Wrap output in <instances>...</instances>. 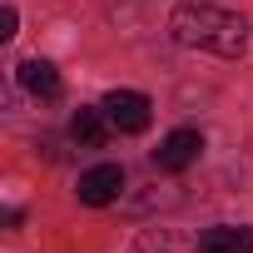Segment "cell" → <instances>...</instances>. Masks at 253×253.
Wrapping results in <instances>:
<instances>
[{
	"mask_svg": "<svg viewBox=\"0 0 253 253\" xmlns=\"http://www.w3.org/2000/svg\"><path fill=\"white\" fill-rule=\"evenodd\" d=\"M169 35L189 50H209L218 60H238L248 50V20L218 5H179L169 15Z\"/></svg>",
	"mask_w": 253,
	"mask_h": 253,
	"instance_id": "1",
	"label": "cell"
},
{
	"mask_svg": "<svg viewBox=\"0 0 253 253\" xmlns=\"http://www.w3.org/2000/svg\"><path fill=\"white\" fill-rule=\"evenodd\" d=\"M104 114H109V124L119 134H144L149 119H154V104L139 89H109L104 94Z\"/></svg>",
	"mask_w": 253,
	"mask_h": 253,
	"instance_id": "2",
	"label": "cell"
},
{
	"mask_svg": "<svg viewBox=\"0 0 253 253\" xmlns=\"http://www.w3.org/2000/svg\"><path fill=\"white\" fill-rule=\"evenodd\" d=\"M199 154H204V134H199V129H174V134L154 149V164H159L164 174H184L189 164H199Z\"/></svg>",
	"mask_w": 253,
	"mask_h": 253,
	"instance_id": "3",
	"label": "cell"
},
{
	"mask_svg": "<svg viewBox=\"0 0 253 253\" xmlns=\"http://www.w3.org/2000/svg\"><path fill=\"white\" fill-rule=\"evenodd\" d=\"M119 189H124V169L119 164H94V169H84L80 174V204H89V209H104V204H114L119 199Z\"/></svg>",
	"mask_w": 253,
	"mask_h": 253,
	"instance_id": "4",
	"label": "cell"
},
{
	"mask_svg": "<svg viewBox=\"0 0 253 253\" xmlns=\"http://www.w3.org/2000/svg\"><path fill=\"white\" fill-rule=\"evenodd\" d=\"M194 253H253V228H233V223H218V228H204Z\"/></svg>",
	"mask_w": 253,
	"mask_h": 253,
	"instance_id": "5",
	"label": "cell"
},
{
	"mask_svg": "<svg viewBox=\"0 0 253 253\" xmlns=\"http://www.w3.org/2000/svg\"><path fill=\"white\" fill-rule=\"evenodd\" d=\"M109 114H104V104H80L75 109V119H70V134L84 144V149H99L104 139H109Z\"/></svg>",
	"mask_w": 253,
	"mask_h": 253,
	"instance_id": "6",
	"label": "cell"
},
{
	"mask_svg": "<svg viewBox=\"0 0 253 253\" xmlns=\"http://www.w3.org/2000/svg\"><path fill=\"white\" fill-rule=\"evenodd\" d=\"M15 80H20L35 99H55V94H60V70H55L50 60H40V55H35V60H25V65L15 70Z\"/></svg>",
	"mask_w": 253,
	"mask_h": 253,
	"instance_id": "7",
	"label": "cell"
},
{
	"mask_svg": "<svg viewBox=\"0 0 253 253\" xmlns=\"http://www.w3.org/2000/svg\"><path fill=\"white\" fill-rule=\"evenodd\" d=\"M134 253H194V248H184V243H179L174 233H144Z\"/></svg>",
	"mask_w": 253,
	"mask_h": 253,
	"instance_id": "8",
	"label": "cell"
},
{
	"mask_svg": "<svg viewBox=\"0 0 253 253\" xmlns=\"http://www.w3.org/2000/svg\"><path fill=\"white\" fill-rule=\"evenodd\" d=\"M15 25H20L15 5H0V40H15Z\"/></svg>",
	"mask_w": 253,
	"mask_h": 253,
	"instance_id": "9",
	"label": "cell"
}]
</instances>
